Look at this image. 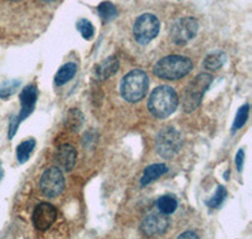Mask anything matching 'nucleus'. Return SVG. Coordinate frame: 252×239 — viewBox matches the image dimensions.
Segmentation results:
<instances>
[{
  "label": "nucleus",
  "instance_id": "10",
  "mask_svg": "<svg viewBox=\"0 0 252 239\" xmlns=\"http://www.w3.org/2000/svg\"><path fill=\"white\" fill-rule=\"evenodd\" d=\"M169 219L164 214H150L141 222L140 231L144 236L154 237L159 234L165 233L166 229L169 228Z\"/></svg>",
  "mask_w": 252,
  "mask_h": 239
},
{
  "label": "nucleus",
  "instance_id": "22",
  "mask_svg": "<svg viewBox=\"0 0 252 239\" xmlns=\"http://www.w3.org/2000/svg\"><path fill=\"white\" fill-rule=\"evenodd\" d=\"M227 197V190L224 186L220 185L217 188V190H216L215 195H213L211 199L207 202V205H208L209 208L212 209H216V208H220V205H222V203H223V200L226 199Z\"/></svg>",
  "mask_w": 252,
  "mask_h": 239
},
{
  "label": "nucleus",
  "instance_id": "23",
  "mask_svg": "<svg viewBox=\"0 0 252 239\" xmlns=\"http://www.w3.org/2000/svg\"><path fill=\"white\" fill-rule=\"evenodd\" d=\"M77 29L85 39L90 40L94 34V24L87 19H81L77 22Z\"/></svg>",
  "mask_w": 252,
  "mask_h": 239
},
{
  "label": "nucleus",
  "instance_id": "28",
  "mask_svg": "<svg viewBox=\"0 0 252 239\" xmlns=\"http://www.w3.org/2000/svg\"><path fill=\"white\" fill-rule=\"evenodd\" d=\"M40 1H43V3H53L56 0H40Z\"/></svg>",
  "mask_w": 252,
  "mask_h": 239
},
{
  "label": "nucleus",
  "instance_id": "25",
  "mask_svg": "<svg viewBox=\"0 0 252 239\" xmlns=\"http://www.w3.org/2000/svg\"><path fill=\"white\" fill-rule=\"evenodd\" d=\"M244 162H245V151L241 149V150H238L237 155H236V166H237L238 173H242V170H244Z\"/></svg>",
  "mask_w": 252,
  "mask_h": 239
},
{
  "label": "nucleus",
  "instance_id": "16",
  "mask_svg": "<svg viewBox=\"0 0 252 239\" xmlns=\"http://www.w3.org/2000/svg\"><path fill=\"white\" fill-rule=\"evenodd\" d=\"M227 56L224 52H215V53L208 54L206 58H204L203 66L206 69H212V71H216V69H220V67L223 66L226 63Z\"/></svg>",
  "mask_w": 252,
  "mask_h": 239
},
{
  "label": "nucleus",
  "instance_id": "18",
  "mask_svg": "<svg viewBox=\"0 0 252 239\" xmlns=\"http://www.w3.org/2000/svg\"><path fill=\"white\" fill-rule=\"evenodd\" d=\"M35 148V141L34 139H28L23 143H20L17 148V159L19 164H24V162L28 161V159L31 157L32 152Z\"/></svg>",
  "mask_w": 252,
  "mask_h": 239
},
{
  "label": "nucleus",
  "instance_id": "5",
  "mask_svg": "<svg viewBox=\"0 0 252 239\" xmlns=\"http://www.w3.org/2000/svg\"><path fill=\"white\" fill-rule=\"evenodd\" d=\"M159 29H160L159 19L154 14L145 13L135 20V24L132 27V34L139 44L146 46L159 34Z\"/></svg>",
  "mask_w": 252,
  "mask_h": 239
},
{
  "label": "nucleus",
  "instance_id": "1",
  "mask_svg": "<svg viewBox=\"0 0 252 239\" xmlns=\"http://www.w3.org/2000/svg\"><path fill=\"white\" fill-rule=\"evenodd\" d=\"M193 68L192 60L184 56H168L158 60L154 66V74L157 77L166 81H177L186 77Z\"/></svg>",
  "mask_w": 252,
  "mask_h": 239
},
{
  "label": "nucleus",
  "instance_id": "6",
  "mask_svg": "<svg viewBox=\"0 0 252 239\" xmlns=\"http://www.w3.org/2000/svg\"><path fill=\"white\" fill-rule=\"evenodd\" d=\"M182 148L181 134L173 127L163 128L157 136L158 154L164 159H170L179 152Z\"/></svg>",
  "mask_w": 252,
  "mask_h": 239
},
{
  "label": "nucleus",
  "instance_id": "12",
  "mask_svg": "<svg viewBox=\"0 0 252 239\" xmlns=\"http://www.w3.org/2000/svg\"><path fill=\"white\" fill-rule=\"evenodd\" d=\"M76 160H77V151L73 146L69 144H63L58 148L57 154H56V162H57L58 169L71 171L75 168Z\"/></svg>",
  "mask_w": 252,
  "mask_h": 239
},
{
  "label": "nucleus",
  "instance_id": "15",
  "mask_svg": "<svg viewBox=\"0 0 252 239\" xmlns=\"http://www.w3.org/2000/svg\"><path fill=\"white\" fill-rule=\"evenodd\" d=\"M76 72H77V64L73 62H69L66 63V64H63L58 72L56 73V77H55V83L56 86H63L66 85L67 82L72 80V78L75 77Z\"/></svg>",
  "mask_w": 252,
  "mask_h": 239
},
{
  "label": "nucleus",
  "instance_id": "14",
  "mask_svg": "<svg viewBox=\"0 0 252 239\" xmlns=\"http://www.w3.org/2000/svg\"><path fill=\"white\" fill-rule=\"evenodd\" d=\"M168 171V166L165 164H153V165L148 166V168L144 170L143 177H141L140 184L141 186H146L150 182L155 181L157 179L164 175V174Z\"/></svg>",
  "mask_w": 252,
  "mask_h": 239
},
{
  "label": "nucleus",
  "instance_id": "9",
  "mask_svg": "<svg viewBox=\"0 0 252 239\" xmlns=\"http://www.w3.org/2000/svg\"><path fill=\"white\" fill-rule=\"evenodd\" d=\"M57 219V209L51 203H40L33 210V224L40 232L48 231Z\"/></svg>",
  "mask_w": 252,
  "mask_h": 239
},
{
  "label": "nucleus",
  "instance_id": "13",
  "mask_svg": "<svg viewBox=\"0 0 252 239\" xmlns=\"http://www.w3.org/2000/svg\"><path fill=\"white\" fill-rule=\"evenodd\" d=\"M119 71V60L116 56L107 57L94 67V74L98 80L103 81L114 76Z\"/></svg>",
  "mask_w": 252,
  "mask_h": 239
},
{
  "label": "nucleus",
  "instance_id": "21",
  "mask_svg": "<svg viewBox=\"0 0 252 239\" xmlns=\"http://www.w3.org/2000/svg\"><path fill=\"white\" fill-rule=\"evenodd\" d=\"M66 123L67 127L71 128L72 131H77L83 123V115L81 114V111H78L77 108H72L71 111L68 112Z\"/></svg>",
  "mask_w": 252,
  "mask_h": 239
},
{
  "label": "nucleus",
  "instance_id": "4",
  "mask_svg": "<svg viewBox=\"0 0 252 239\" xmlns=\"http://www.w3.org/2000/svg\"><path fill=\"white\" fill-rule=\"evenodd\" d=\"M212 81L213 78L209 73H201L198 74L197 77L187 86L186 91H184L183 101H182L184 111L192 112L201 105L202 98H203L207 90L209 89Z\"/></svg>",
  "mask_w": 252,
  "mask_h": 239
},
{
  "label": "nucleus",
  "instance_id": "27",
  "mask_svg": "<svg viewBox=\"0 0 252 239\" xmlns=\"http://www.w3.org/2000/svg\"><path fill=\"white\" fill-rule=\"evenodd\" d=\"M4 177V171H3V166H1V161H0V180L3 179Z\"/></svg>",
  "mask_w": 252,
  "mask_h": 239
},
{
  "label": "nucleus",
  "instance_id": "24",
  "mask_svg": "<svg viewBox=\"0 0 252 239\" xmlns=\"http://www.w3.org/2000/svg\"><path fill=\"white\" fill-rule=\"evenodd\" d=\"M18 86H19V82H18V81L4 83V85L0 87V98H6V97L12 96Z\"/></svg>",
  "mask_w": 252,
  "mask_h": 239
},
{
  "label": "nucleus",
  "instance_id": "7",
  "mask_svg": "<svg viewBox=\"0 0 252 239\" xmlns=\"http://www.w3.org/2000/svg\"><path fill=\"white\" fill-rule=\"evenodd\" d=\"M198 22L195 18L186 17L178 19L170 28V38L177 46H184L193 39L197 34Z\"/></svg>",
  "mask_w": 252,
  "mask_h": 239
},
{
  "label": "nucleus",
  "instance_id": "19",
  "mask_svg": "<svg viewBox=\"0 0 252 239\" xmlns=\"http://www.w3.org/2000/svg\"><path fill=\"white\" fill-rule=\"evenodd\" d=\"M97 10L98 15L103 20V23H109L118 17V9L111 1H102L101 4H98Z\"/></svg>",
  "mask_w": 252,
  "mask_h": 239
},
{
  "label": "nucleus",
  "instance_id": "2",
  "mask_svg": "<svg viewBox=\"0 0 252 239\" xmlns=\"http://www.w3.org/2000/svg\"><path fill=\"white\" fill-rule=\"evenodd\" d=\"M178 94L169 86H159L152 92L148 107L157 119H166L177 110Z\"/></svg>",
  "mask_w": 252,
  "mask_h": 239
},
{
  "label": "nucleus",
  "instance_id": "26",
  "mask_svg": "<svg viewBox=\"0 0 252 239\" xmlns=\"http://www.w3.org/2000/svg\"><path fill=\"white\" fill-rule=\"evenodd\" d=\"M178 239H199V237H198L197 233H194V232L187 231L178 237Z\"/></svg>",
  "mask_w": 252,
  "mask_h": 239
},
{
  "label": "nucleus",
  "instance_id": "17",
  "mask_svg": "<svg viewBox=\"0 0 252 239\" xmlns=\"http://www.w3.org/2000/svg\"><path fill=\"white\" fill-rule=\"evenodd\" d=\"M158 209L164 215H169L173 214L178 208V200L173 195H163L158 199Z\"/></svg>",
  "mask_w": 252,
  "mask_h": 239
},
{
  "label": "nucleus",
  "instance_id": "11",
  "mask_svg": "<svg viewBox=\"0 0 252 239\" xmlns=\"http://www.w3.org/2000/svg\"><path fill=\"white\" fill-rule=\"evenodd\" d=\"M20 114L18 115L15 119H17L18 123H20L22 121L27 119L29 115L33 112L35 107V103H37L38 100V89L37 86L34 83H32V85L26 86L22 92H20Z\"/></svg>",
  "mask_w": 252,
  "mask_h": 239
},
{
  "label": "nucleus",
  "instance_id": "8",
  "mask_svg": "<svg viewBox=\"0 0 252 239\" xmlns=\"http://www.w3.org/2000/svg\"><path fill=\"white\" fill-rule=\"evenodd\" d=\"M40 191L47 198L58 197L64 190V177L58 168H49L43 173L39 181Z\"/></svg>",
  "mask_w": 252,
  "mask_h": 239
},
{
  "label": "nucleus",
  "instance_id": "3",
  "mask_svg": "<svg viewBox=\"0 0 252 239\" xmlns=\"http://www.w3.org/2000/svg\"><path fill=\"white\" fill-rule=\"evenodd\" d=\"M149 87L148 74L141 69H132L123 78L120 86L121 96L127 102H139L145 97Z\"/></svg>",
  "mask_w": 252,
  "mask_h": 239
},
{
  "label": "nucleus",
  "instance_id": "20",
  "mask_svg": "<svg viewBox=\"0 0 252 239\" xmlns=\"http://www.w3.org/2000/svg\"><path fill=\"white\" fill-rule=\"evenodd\" d=\"M249 115H250V105L249 103H246V105L242 106V107L237 111V114H236L235 121H233V125H232L233 132L244 127L245 123H246L247 120H249Z\"/></svg>",
  "mask_w": 252,
  "mask_h": 239
}]
</instances>
